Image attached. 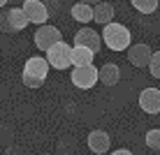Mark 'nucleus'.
Returning <instances> with one entry per match:
<instances>
[{
  "mask_svg": "<svg viewBox=\"0 0 160 155\" xmlns=\"http://www.w3.org/2000/svg\"><path fill=\"white\" fill-rule=\"evenodd\" d=\"M79 2H86V5H93V7H95V5L102 2V0H79Z\"/></svg>",
  "mask_w": 160,
  "mask_h": 155,
  "instance_id": "nucleus-22",
  "label": "nucleus"
},
{
  "mask_svg": "<svg viewBox=\"0 0 160 155\" xmlns=\"http://www.w3.org/2000/svg\"><path fill=\"white\" fill-rule=\"evenodd\" d=\"M23 12L28 14L30 23H37V26H44L49 19V9L42 0H23Z\"/></svg>",
  "mask_w": 160,
  "mask_h": 155,
  "instance_id": "nucleus-7",
  "label": "nucleus"
},
{
  "mask_svg": "<svg viewBox=\"0 0 160 155\" xmlns=\"http://www.w3.org/2000/svg\"><path fill=\"white\" fill-rule=\"evenodd\" d=\"M153 58V51L148 44H132V46L128 49V63L132 65V67H148V63H151Z\"/></svg>",
  "mask_w": 160,
  "mask_h": 155,
  "instance_id": "nucleus-6",
  "label": "nucleus"
},
{
  "mask_svg": "<svg viewBox=\"0 0 160 155\" xmlns=\"http://www.w3.org/2000/svg\"><path fill=\"white\" fill-rule=\"evenodd\" d=\"M0 30H2V32H14L12 30V23H9V19H7V14H0Z\"/></svg>",
  "mask_w": 160,
  "mask_h": 155,
  "instance_id": "nucleus-20",
  "label": "nucleus"
},
{
  "mask_svg": "<svg viewBox=\"0 0 160 155\" xmlns=\"http://www.w3.org/2000/svg\"><path fill=\"white\" fill-rule=\"evenodd\" d=\"M63 40V35H60V30L56 26H40V28L35 30V46L40 49V51H49V49L53 46V44H58Z\"/></svg>",
  "mask_w": 160,
  "mask_h": 155,
  "instance_id": "nucleus-5",
  "label": "nucleus"
},
{
  "mask_svg": "<svg viewBox=\"0 0 160 155\" xmlns=\"http://www.w3.org/2000/svg\"><path fill=\"white\" fill-rule=\"evenodd\" d=\"M72 84L79 88V90H91L93 86L100 81V70L95 65H84V67H74L72 70Z\"/></svg>",
  "mask_w": 160,
  "mask_h": 155,
  "instance_id": "nucleus-3",
  "label": "nucleus"
},
{
  "mask_svg": "<svg viewBox=\"0 0 160 155\" xmlns=\"http://www.w3.org/2000/svg\"><path fill=\"white\" fill-rule=\"evenodd\" d=\"M112 155H132L130 151H125V148H121V151H114Z\"/></svg>",
  "mask_w": 160,
  "mask_h": 155,
  "instance_id": "nucleus-21",
  "label": "nucleus"
},
{
  "mask_svg": "<svg viewBox=\"0 0 160 155\" xmlns=\"http://www.w3.org/2000/svg\"><path fill=\"white\" fill-rule=\"evenodd\" d=\"M7 19H9V23H12V30H14V32L23 30L26 26L30 23V19H28V14L23 12V7H12V9L7 12Z\"/></svg>",
  "mask_w": 160,
  "mask_h": 155,
  "instance_id": "nucleus-14",
  "label": "nucleus"
},
{
  "mask_svg": "<svg viewBox=\"0 0 160 155\" xmlns=\"http://www.w3.org/2000/svg\"><path fill=\"white\" fill-rule=\"evenodd\" d=\"M44 155H47V153H44Z\"/></svg>",
  "mask_w": 160,
  "mask_h": 155,
  "instance_id": "nucleus-24",
  "label": "nucleus"
},
{
  "mask_svg": "<svg viewBox=\"0 0 160 155\" xmlns=\"http://www.w3.org/2000/svg\"><path fill=\"white\" fill-rule=\"evenodd\" d=\"M121 81V67L114 63H107L100 67V84L104 86H116Z\"/></svg>",
  "mask_w": 160,
  "mask_h": 155,
  "instance_id": "nucleus-12",
  "label": "nucleus"
},
{
  "mask_svg": "<svg viewBox=\"0 0 160 155\" xmlns=\"http://www.w3.org/2000/svg\"><path fill=\"white\" fill-rule=\"evenodd\" d=\"M70 14H72V19L79 21V23H91V21H95V9H93V5H86V2L72 5Z\"/></svg>",
  "mask_w": 160,
  "mask_h": 155,
  "instance_id": "nucleus-11",
  "label": "nucleus"
},
{
  "mask_svg": "<svg viewBox=\"0 0 160 155\" xmlns=\"http://www.w3.org/2000/svg\"><path fill=\"white\" fill-rule=\"evenodd\" d=\"M95 23H100V26H107V23H112V19H114V5H109V2H98L95 7Z\"/></svg>",
  "mask_w": 160,
  "mask_h": 155,
  "instance_id": "nucleus-15",
  "label": "nucleus"
},
{
  "mask_svg": "<svg viewBox=\"0 0 160 155\" xmlns=\"http://www.w3.org/2000/svg\"><path fill=\"white\" fill-rule=\"evenodd\" d=\"M47 60H49V65L56 67V70H68L70 65H72V46L60 40L58 44H53L47 51Z\"/></svg>",
  "mask_w": 160,
  "mask_h": 155,
  "instance_id": "nucleus-4",
  "label": "nucleus"
},
{
  "mask_svg": "<svg viewBox=\"0 0 160 155\" xmlns=\"http://www.w3.org/2000/svg\"><path fill=\"white\" fill-rule=\"evenodd\" d=\"M146 146L151 151H160V130H148L146 132Z\"/></svg>",
  "mask_w": 160,
  "mask_h": 155,
  "instance_id": "nucleus-17",
  "label": "nucleus"
},
{
  "mask_svg": "<svg viewBox=\"0 0 160 155\" xmlns=\"http://www.w3.org/2000/svg\"><path fill=\"white\" fill-rule=\"evenodd\" d=\"M139 107L146 114H160V88H144L139 93Z\"/></svg>",
  "mask_w": 160,
  "mask_h": 155,
  "instance_id": "nucleus-8",
  "label": "nucleus"
},
{
  "mask_svg": "<svg viewBox=\"0 0 160 155\" xmlns=\"http://www.w3.org/2000/svg\"><path fill=\"white\" fill-rule=\"evenodd\" d=\"M132 7L142 14H153L158 9V0H130Z\"/></svg>",
  "mask_w": 160,
  "mask_h": 155,
  "instance_id": "nucleus-16",
  "label": "nucleus"
},
{
  "mask_svg": "<svg viewBox=\"0 0 160 155\" xmlns=\"http://www.w3.org/2000/svg\"><path fill=\"white\" fill-rule=\"evenodd\" d=\"M148 74H151V76H156V79H160V51L153 53L151 63H148Z\"/></svg>",
  "mask_w": 160,
  "mask_h": 155,
  "instance_id": "nucleus-19",
  "label": "nucleus"
},
{
  "mask_svg": "<svg viewBox=\"0 0 160 155\" xmlns=\"http://www.w3.org/2000/svg\"><path fill=\"white\" fill-rule=\"evenodd\" d=\"M74 44L77 46H88L91 51H100V44H102V37L98 35L93 28H81L79 32L74 35Z\"/></svg>",
  "mask_w": 160,
  "mask_h": 155,
  "instance_id": "nucleus-9",
  "label": "nucleus"
},
{
  "mask_svg": "<svg viewBox=\"0 0 160 155\" xmlns=\"http://www.w3.org/2000/svg\"><path fill=\"white\" fill-rule=\"evenodd\" d=\"M5 5H7V0H0V7H5Z\"/></svg>",
  "mask_w": 160,
  "mask_h": 155,
  "instance_id": "nucleus-23",
  "label": "nucleus"
},
{
  "mask_svg": "<svg viewBox=\"0 0 160 155\" xmlns=\"http://www.w3.org/2000/svg\"><path fill=\"white\" fill-rule=\"evenodd\" d=\"M12 141H14L12 127L9 125H0V143H2V146H12Z\"/></svg>",
  "mask_w": 160,
  "mask_h": 155,
  "instance_id": "nucleus-18",
  "label": "nucleus"
},
{
  "mask_svg": "<svg viewBox=\"0 0 160 155\" xmlns=\"http://www.w3.org/2000/svg\"><path fill=\"white\" fill-rule=\"evenodd\" d=\"M95 51H91L88 46H72V65L74 67H84V65H93Z\"/></svg>",
  "mask_w": 160,
  "mask_h": 155,
  "instance_id": "nucleus-13",
  "label": "nucleus"
},
{
  "mask_svg": "<svg viewBox=\"0 0 160 155\" xmlns=\"http://www.w3.org/2000/svg\"><path fill=\"white\" fill-rule=\"evenodd\" d=\"M49 70H51V65H49L47 58L32 56V58L26 60L23 72H21V79H23V84L28 88H42L44 81H47V76H49Z\"/></svg>",
  "mask_w": 160,
  "mask_h": 155,
  "instance_id": "nucleus-1",
  "label": "nucleus"
},
{
  "mask_svg": "<svg viewBox=\"0 0 160 155\" xmlns=\"http://www.w3.org/2000/svg\"><path fill=\"white\" fill-rule=\"evenodd\" d=\"M102 42L107 44L112 51H128V49L132 46V35H130V30L125 28L123 23H107L104 26V30H102Z\"/></svg>",
  "mask_w": 160,
  "mask_h": 155,
  "instance_id": "nucleus-2",
  "label": "nucleus"
},
{
  "mask_svg": "<svg viewBox=\"0 0 160 155\" xmlns=\"http://www.w3.org/2000/svg\"><path fill=\"white\" fill-rule=\"evenodd\" d=\"M109 146H112V139H109V134L104 130H93L91 134H88V148H91L93 153L104 155L109 151Z\"/></svg>",
  "mask_w": 160,
  "mask_h": 155,
  "instance_id": "nucleus-10",
  "label": "nucleus"
}]
</instances>
